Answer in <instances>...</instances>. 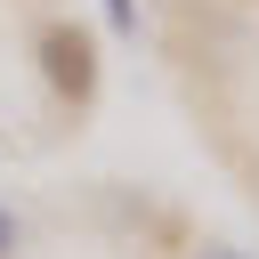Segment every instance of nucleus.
<instances>
[{"label":"nucleus","instance_id":"f257e3e1","mask_svg":"<svg viewBox=\"0 0 259 259\" xmlns=\"http://www.w3.org/2000/svg\"><path fill=\"white\" fill-rule=\"evenodd\" d=\"M40 81L65 97V105H89L97 97V40L81 24H49L40 32Z\"/></svg>","mask_w":259,"mask_h":259},{"label":"nucleus","instance_id":"f03ea898","mask_svg":"<svg viewBox=\"0 0 259 259\" xmlns=\"http://www.w3.org/2000/svg\"><path fill=\"white\" fill-rule=\"evenodd\" d=\"M105 24L113 32H138V0H105Z\"/></svg>","mask_w":259,"mask_h":259},{"label":"nucleus","instance_id":"7ed1b4c3","mask_svg":"<svg viewBox=\"0 0 259 259\" xmlns=\"http://www.w3.org/2000/svg\"><path fill=\"white\" fill-rule=\"evenodd\" d=\"M8 251H16V219L0 210V259H8Z\"/></svg>","mask_w":259,"mask_h":259},{"label":"nucleus","instance_id":"20e7f679","mask_svg":"<svg viewBox=\"0 0 259 259\" xmlns=\"http://www.w3.org/2000/svg\"><path fill=\"white\" fill-rule=\"evenodd\" d=\"M194 259H251V251H227V243H202Z\"/></svg>","mask_w":259,"mask_h":259}]
</instances>
